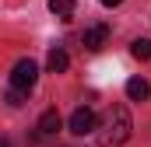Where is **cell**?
<instances>
[{"mask_svg": "<svg viewBox=\"0 0 151 147\" xmlns=\"http://www.w3.org/2000/svg\"><path fill=\"white\" fill-rule=\"evenodd\" d=\"M46 67H49V74H63L67 67H70V56H67L63 49H49V56H46Z\"/></svg>", "mask_w": 151, "mask_h": 147, "instance_id": "obj_7", "label": "cell"}, {"mask_svg": "<svg viewBox=\"0 0 151 147\" xmlns=\"http://www.w3.org/2000/svg\"><path fill=\"white\" fill-rule=\"evenodd\" d=\"M35 81H39V67H35V60H18L14 63V70H11V88H18V91H32L35 88Z\"/></svg>", "mask_w": 151, "mask_h": 147, "instance_id": "obj_2", "label": "cell"}, {"mask_svg": "<svg viewBox=\"0 0 151 147\" xmlns=\"http://www.w3.org/2000/svg\"><path fill=\"white\" fill-rule=\"evenodd\" d=\"M148 95H151V84L144 77H130V81H127V98H130V102H144Z\"/></svg>", "mask_w": 151, "mask_h": 147, "instance_id": "obj_6", "label": "cell"}, {"mask_svg": "<svg viewBox=\"0 0 151 147\" xmlns=\"http://www.w3.org/2000/svg\"><path fill=\"white\" fill-rule=\"evenodd\" d=\"M106 39H109V28H106V25H91V28L84 32V49H91V53H95V49H102V46H106Z\"/></svg>", "mask_w": 151, "mask_h": 147, "instance_id": "obj_5", "label": "cell"}, {"mask_svg": "<svg viewBox=\"0 0 151 147\" xmlns=\"http://www.w3.org/2000/svg\"><path fill=\"white\" fill-rule=\"evenodd\" d=\"M95 126H99V116L88 109V105H77L74 116H70V133H77V137H88V133H95Z\"/></svg>", "mask_w": 151, "mask_h": 147, "instance_id": "obj_3", "label": "cell"}, {"mask_svg": "<svg viewBox=\"0 0 151 147\" xmlns=\"http://www.w3.org/2000/svg\"><path fill=\"white\" fill-rule=\"evenodd\" d=\"M0 147H11V140H7V137H0Z\"/></svg>", "mask_w": 151, "mask_h": 147, "instance_id": "obj_12", "label": "cell"}, {"mask_svg": "<svg viewBox=\"0 0 151 147\" xmlns=\"http://www.w3.org/2000/svg\"><path fill=\"white\" fill-rule=\"evenodd\" d=\"M130 53H134V60H151V39H134Z\"/></svg>", "mask_w": 151, "mask_h": 147, "instance_id": "obj_8", "label": "cell"}, {"mask_svg": "<svg viewBox=\"0 0 151 147\" xmlns=\"http://www.w3.org/2000/svg\"><path fill=\"white\" fill-rule=\"evenodd\" d=\"M60 126H63V119H60V112H56V109H46L42 116H39V133H42V137H53Z\"/></svg>", "mask_w": 151, "mask_h": 147, "instance_id": "obj_4", "label": "cell"}, {"mask_svg": "<svg viewBox=\"0 0 151 147\" xmlns=\"http://www.w3.org/2000/svg\"><path fill=\"white\" fill-rule=\"evenodd\" d=\"M102 4H106V7H116V4H119V0H102Z\"/></svg>", "mask_w": 151, "mask_h": 147, "instance_id": "obj_11", "label": "cell"}, {"mask_svg": "<svg viewBox=\"0 0 151 147\" xmlns=\"http://www.w3.org/2000/svg\"><path fill=\"white\" fill-rule=\"evenodd\" d=\"M25 98H28V95H25V91H18V88H11V91H7V105H14V109H18V105H25Z\"/></svg>", "mask_w": 151, "mask_h": 147, "instance_id": "obj_10", "label": "cell"}, {"mask_svg": "<svg viewBox=\"0 0 151 147\" xmlns=\"http://www.w3.org/2000/svg\"><path fill=\"white\" fill-rule=\"evenodd\" d=\"M95 130H99V147H123L130 140L134 119H130L127 105H109V109L102 112V119H99Z\"/></svg>", "mask_w": 151, "mask_h": 147, "instance_id": "obj_1", "label": "cell"}, {"mask_svg": "<svg viewBox=\"0 0 151 147\" xmlns=\"http://www.w3.org/2000/svg\"><path fill=\"white\" fill-rule=\"evenodd\" d=\"M49 11L56 18H70L74 14V0H49Z\"/></svg>", "mask_w": 151, "mask_h": 147, "instance_id": "obj_9", "label": "cell"}]
</instances>
